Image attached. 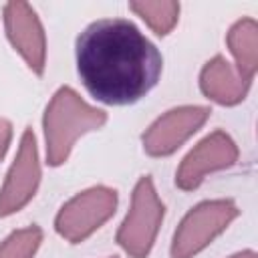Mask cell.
<instances>
[{"label": "cell", "mask_w": 258, "mask_h": 258, "mask_svg": "<svg viewBox=\"0 0 258 258\" xmlns=\"http://www.w3.org/2000/svg\"><path fill=\"white\" fill-rule=\"evenodd\" d=\"M230 258H258V256H256L254 250H244V252H238V254H234Z\"/></svg>", "instance_id": "obj_15"}, {"label": "cell", "mask_w": 258, "mask_h": 258, "mask_svg": "<svg viewBox=\"0 0 258 258\" xmlns=\"http://www.w3.org/2000/svg\"><path fill=\"white\" fill-rule=\"evenodd\" d=\"M40 183V161L36 149V137L32 129H26L20 137L18 153L0 189V218H6L22 210L36 194Z\"/></svg>", "instance_id": "obj_7"}, {"label": "cell", "mask_w": 258, "mask_h": 258, "mask_svg": "<svg viewBox=\"0 0 258 258\" xmlns=\"http://www.w3.org/2000/svg\"><path fill=\"white\" fill-rule=\"evenodd\" d=\"M163 202L159 200L149 175H143L131 196V208L119 226L117 244L131 258H145L157 238L163 220Z\"/></svg>", "instance_id": "obj_3"}, {"label": "cell", "mask_w": 258, "mask_h": 258, "mask_svg": "<svg viewBox=\"0 0 258 258\" xmlns=\"http://www.w3.org/2000/svg\"><path fill=\"white\" fill-rule=\"evenodd\" d=\"M42 242V230L38 226H28L12 232L0 244V258H34Z\"/></svg>", "instance_id": "obj_13"}, {"label": "cell", "mask_w": 258, "mask_h": 258, "mask_svg": "<svg viewBox=\"0 0 258 258\" xmlns=\"http://www.w3.org/2000/svg\"><path fill=\"white\" fill-rule=\"evenodd\" d=\"M240 210L232 200H208L187 212L173 234L171 258H194L212 244L236 218Z\"/></svg>", "instance_id": "obj_4"}, {"label": "cell", "mask_w": 258, "mask_h": 258, "mask_svg": "<svg viewBox=\"0 0 258 258\" xmlns=\"http://www.w3.org/2000/svg\"><path fill=\"white\" fill-rule=\"evenodd\" d=\"M228 48L236 60L238 75L252 83L256 69H258V24L254 18L238 20L226 36Z\"/></svg>", "instance_id": "obj_11"}, {"label": "cell", "mask_w": 258, "mask_h": 258, "mask_svg": "<svg viewBox=\"0 0 258 258\" xmlns=\"http://www.w3.org/2000/svg\"><path fill=\"white\" fill-rule=\"evenodd\" d=\"M4 28L12 48L40 77L46 64V36L34 8L26 2H8L4 6Z\"/></svg>", "instance_id": "obj_9"}, {"label": "cell", "mask_w": 258, "mask_h": 258, "mask_svg": "<svg viewBox=\"0 0 258 258\" xmlns=\"http://www.w3.org/2000/svg\"><path fill=\"white\" fill-rule=\"evenodd\" d=\"M117 208V191L105 185L89 187L69 202L56 214L54 228L60 238L71 244L85 242L93 232H97Z\"/></svg>", "instance_id": "obj_5"}, {"label": "cell", "mask_w": 258, "mask_h": 258, "mask_svg": "<svg viewBox=\"0 0 258 258\" xmlns=\"http://www.w3.org/2000/svg\"><path fill=\"white\" fill-rule=\"evenodd\" d=\"M10 137H12V125L6 119H0V159L4 157V153L10 145Z\"/></svg>", "instance_id": "obj_14"}, {"label": "cell", "mask_w": 258, "mask_h": 258, "mask_svg": "<svg viewBox=\"0 0 258 258\" xmlns=\"http://www.w3.org/2000/svg\"><path fill=\"white\" fill-rule=\"evenodd\" d=\"M238 161V145L226 131H214L204 137L181 161L175 171V185L183 191H194L208 173L228 169Z\"/></svg>", "instance_id": "obj_6"}, {"label": "cell", "mask_w": 258, "mask_h": 258, "mask_svg": "<svg viewBox=\"0 0 258 258\" xmlns=\"http://www.w3.org/2000/svg\"><path fill=\"white\" fill-rule=\"evenodd\" d=\"M77 73L91 97L107 105H131L159 81L163 58L157 46L125 18L89 24L75 44Z\"/></svg>", "instance_id": "obj_1"}, {"label": "cell", "mask_w": 258, "mask_h": 258, "mask_svg": "<svg viewBox=\"0 0 258 258\" xmlns=\"http://www.w3.org/2000/svg\"><path fill=\"white\" fill-rule=\"evenodd\" d=\"M210 113L212 111L208 107L200 105H183L167 111L143 133V151L151 157H163L173 153L208 121Z\"/></svg>", "instance_id": "obj_8"}, {"label": "cell", "mask_w": 258, "mask_h": 258, "mask_svg": "<svg viewBox=\"0 0 258 258\" xmlns=\"http://www.w3.org/2000/svg\"><path fill=\"white\" fill-rule=\"evenodd\" d=\"M105 121V111L85 103L71 87H60L52 95L42 117L48 165H62L69 159L75 141L89 131L101 129Z\"/></svg>", "instance_id": "obj_2"}, {"label": "cell", "mask_w": 258, "mask_h": 258, "mask_svg": "<svg viewBox=\"0 0 258 258\" xmlns=\"http://www.w3.org/2000/svg\"><path fill=\"white\" fill-rule=\"evenodd\" d=\"M252 83L244 81L238 71L224 58V56H214L210 58L202 73H200V89L202 93L212 99L218 105H238L246 99L248 89Z\"/></svg>", "instance_id": "obj_10"}, {"label": "cell", "mask_w": 258, "mask_h": 258, "mask_svg": "<svg viewBox=\"0 0 258 258\" xmlns=\"http://www.w3.org/2000/svg\"><path fill=\"white\" fill-rule=\"evenodd\" d=\"M129 8L157 34L165 36L173 30L179 18V4L171 0H161V2H131Z\"/></svg>", "instance_id": "obj_12"}]
</instances>
